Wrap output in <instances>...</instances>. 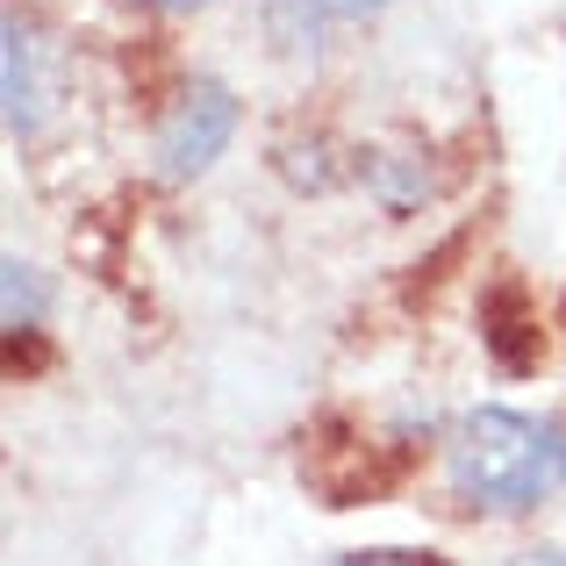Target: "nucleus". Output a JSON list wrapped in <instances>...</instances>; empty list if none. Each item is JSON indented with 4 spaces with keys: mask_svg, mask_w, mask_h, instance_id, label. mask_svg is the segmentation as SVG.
Listing matches in <instances>:
<instances>
[{
    "mask_svg": "<svg viewBox=\"0 0 566 566\" xmlns=\"http://www.w3.org/2000/svg\"><path fill=\"white\" fill-rule=\"evenodd\" d=\"M444 488L488 516L538 510L566 488V423L524 409H467L444 430Z\"/></svg>",
    "mask_w": 566,
    "mask_h": 566,
    "instance_id": "1",
    "label": "nucleus"
},
{
    "mask_svg": "<svg viewBox=\"0 0 566 566\" xmlns=\"http://www.w3.org/2000/svg\"><path fill=\"white\" fill-rule=\"evenodd\" d=\"M237 137V94L222 80H193L172 115L158 123V172L166 180H201Z\"/></svg>",
    "mask_w": 566,
    "mask_h": 566,
    "instance_id": "2",
    "label": "nucleus"
},
{
    "mask_svg": "<svg viewBox=\"0 0 566 566\" xmlns=\"http://www.w3.org/2000/svg\"><path fill=\"white\" fill-rule=\"evenodd\" d=\"M0 94H8V129L14 137H43L57 108V65L51 43L36 36V22L8 14V43H0Z\"/></svg>",
    "mask_w": 566,
    "mask_h": 566,
    "instance_id": "3",
    "label": "nucleus"
},
{
    "mask_svg": "<svg viewBox=\"0 0 566 566\" xmlns=\"http://www.w3.org/2000/svg\"><path fill=\"white\" fill-rule=\"evenodd\" d=\"M481 323H488V352L502 359V374H531L538 366V316H531V294L516 280H502L495 294H481Z\"/></svg>",
    "mask_w": 566,
    "mask_h": 566,
    "instance_id": "4",
    "label": "nucleus"
},
{
    "mask_svg": "<svg viewBox=\"0 0 566 566\" xmlns=\"http://www.w3.org/2000/svg\"><path fill=\"white\" fill-rule=\"evenodd\" d=\"M36 316H43V287H36V265L8 259V337L36 331Z\"/></svg>",
    "mask_w": 566,
    "mask_h": 566,
    "instance_id": "5",
    "label": "nucleus"
},
{
    "mask_svg": "<svg viewBox=\"0 0 566 566\" xmlns=\"http://www.w3.org/2000/svg\"><path fill=\"white\" fill-rule=\"evenodd\" d=\"M337 566H444V559H430V553H345Z\"/></svg>",
    "mask_w": 566,
    "mask_h": 566,
    "instance_id": "6",
    "label": "nucleus"
},
{
    "mask_svg": "<svg viewBox=\"0 0 566 566\" xmlns=\"http://www.w3.org/2000/svg\"><path fill=\"white\" fill-rule=\"evenodd\" d=\"M308 8H323V14H345V22H359V14H380L387 0H308Z\"/></svg>",
    "mask_w": 566,
    "mask_h": 566,
    "instance_id": "7",
    "label": "nucleus"
},
{
    "mask_svg": "<svg viewBox=\"0 0 566 566\" xmlns=\"http://www.w3.org/2000/svg\"><path fill=\"white\" fill-rule=\"evenodd\" d=\"M510 566H566V553H559V545H538V553H516Z\"/></svg>",
    "mask_w": 566,
    "mask_h": 566,
    "instance_id": "8",
    "label": "nucleus"
},
{
    "mask_svg": "<svg viewBox=\"0 0 566 566\" xmlns=\"http://www.w3.org/2000/svg\"><path fill=\"white\" fill-rule=\"evenodd\" d=\"M144 8H166V14H193V8H208V0H144Z\"/></svg>",
    "mask_w": 566,
    "mask_h": 566,
    "instance_id": "9",
    "label": "nucleus"
}]
</instances>
